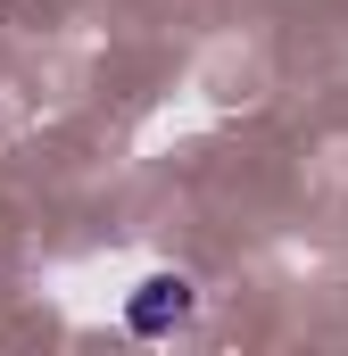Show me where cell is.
<instances>
[{
	"label": "cell",
	"mask_w": 348,
	"mask_h": 356,
	"mask_svg": "<svg viewBox=\"0 0 348 356\" xmlns=\"http://www.w3.org/2000/svg\"><path fill=\"white\" fill-rule=\"evenodd\" d=\"M191 307H199L191 273H150V282L125 298V332H133V340H166V332L191 323Z\"/></svg>",
	"instance_id": "obj_1"
}]
</instances>
